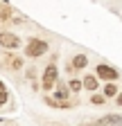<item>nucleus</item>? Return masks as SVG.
<instances>
[{
	"instance_id": "f257e3e1",
	"label": "nucleus",
	"mask_w": 122,
	"mask_h": 126,
	"mask_svg": "<svg viewBox=\"0 0 122 126\" xmlns=\"http://www.w3.org/2000/svg\"><path fill=\"white\" fill-rule=\"evenodd\" d=\"M48 50H50V45L45 43L43 38H29V43L25 45V56L32 59V61H36L39 56L48 54Z\"/></svg>"
},
{
	"instance_id": "f03ea898",
	"label": "nucleus",
	"mask_w": 122,
	"mask_h": 126,
	"mask_svg": "<svg viewBox=\"0 0 122 126\" xmlns=\"http://www.w3.org/2000/svg\"><path fill=\"white\" fill-rule=\"evenodd\" d=\"M57 81H59V68H57V63L52 59V63H48L45 70H43V81H41V86H43L45 92H52V88L57 86Z\"/></svg>"
},
{
	"instance_id": "7ed1b4c3",
	"label": "nucleus",
	"mask_w": 122,
	"mask_h": 126,
	"mask_svg": "<svg viewBox=\"0 0 122 126\" xmlns=\"http://www.w3.org/2000/svg\"><path fill=\"white\" fill-rule=\"evenodd\" d=\"M20 43L23 41L14 34V32H0V47H2V50H18Z\"/></svg>"
},
{
	"instance_id": "20e7f679",
	"label": "nucleus",
	"mask_w": 122,
	"mask_h": 126,
	"mask_svg": "<svg viewBox=\"0 0 122 126\" xmlns=\"http://www.w3.org/2000/svg\"><path fill=\"white\" fill-rule=\"evenodd\" d=\"M95 74L100 79H104V81H118L120 79V72L113 65H106V63H100V65L95 68Z\"/></svg>"
},
{
	"instance_id": "39448f33",
	"label": "nucleus",
	"mask_w": 122,
	"mask_h": 126,
	"mask_svg": "<svg viewBox=\"0 0 122 126\" xmlns=\"http://www.w3.org/2000/svg\"><path fill=\"white\" fill-rule=\"evenodd\" d=\"M97 126H122V115L118 113H111V115H104L102 119L95 122Z\"/></svg>"
},
{
	"instance_id": "423d86ee",
	"label": "nucleus",
	"mask_w": 122,
	"mask_h": 126,
	"mask_svg": "<svg viewBox=\"0 0 122 126\" xmlns=\"http://www.w3.org/2000/svg\"><path fill=\"white\" fill-rule=\"evenodd\" d=\"M54 99H61V101H68V97H70V88L63 83V81H57V86H54V94H52Z\"/></svg>"
},
{
	"instance_id": "0eeeda50",
	"label": "nucleus",
	"mask_w": 122,
	"mask_h": 126,
	"mask_svg": "<svg viewBox=\"0 0 122 126\" xmlns=\"http://www.w3.org/2000/svg\"><path fill=\"white\" fill-rule=\"evenodd\" d=\"M84 88L88 92H97V86H100V77L97 74H84Z\"/></svg>"
},
{
	"instance_id": "6e6552de",
	"label": "nucleus",
	"mask_w": 122,
	"mask_h": 126,
	"mask_svg": "<svg viewBox=\"0 0 122 126\" xmlns=\"http://www.w3.org/2000/svg\"><path fill=\"white\" fill-rule=\"evenodd\" d=\"M102 94H104L106 99H115L118 94H120V90H118L115 81H106V83H104V90H102Z\"/></svg>"
},
{
	"instance_id": "1a4fd4ad",
	"label": "nucleus",
	"mask_w": 122,
	"mask_h": 126,
	"mask_svg": "<svg viewBox=\"0 0 122 126\" xmlns=\"http://www.w3.org/2000/svg\"><path fill=\"white\" fill-rule=\"evenodd\" d=\"M70 63H72V68H75V70H84V68L88 65V56H86V54H75Z\"/></svg>"
},
{
	"instance_id": "9d476101",
	"label": "nucleus",
	"mask_w": 122,
	"mask_h": 126,
	"mask_svg": "<svg viewBox=\"0 0 122 126\" xmlns=\"http://www.w3.org/2000/svg\"><path fill=\"white\" fill-rule=\"evenodd\" d=\"M45 104L52 106V108H61V110L72 106V104H70V99H68V101H61V99H54V97H45Z\"/></svg>"
},
{
	"instance_id": "9b49d317",
	"label": "nucleus",
	"mask_w": 122,
	"mask_h": 126,
	"mask_svg": "<svg viewBox=\"0 0 122 126\" xmlns=\"http://www.w3.org/2000/svg\"><path fill=\"white\" fill-rule=\"evenodd\" d=\"M68 88H70V92H79L84 88V81H81V79H70V81H68Z\"/></svg>"
},
{
	"instance_id": "f8f14e48",
	"label": "nucleus",
	"mask_w": 122,
	"mask_h": 126,
	"mask_svg": "<svg viewBox=\"0 0 122 126\" xmlns=\"http://www.w3.org/2000/svg\"><path fill=\"white\" fill-rule=\"evenodd\" d=\"M104 101H106V97H104L102 92H95L93 97H90V104H93V106H102Z\"/></svg>"
},
{
	"instance_id": "ddd939ff",
	"label": "nucleus",
	"mask_w": 122,
	"mask_h": 126,
	"mask_svg": "<svg viewBox=\"0 0 122 126\" xmlns=\"http://www.w3.org/2000/svg\"><path fill=\"white\" fill-rule=\"evenodd\" d=\"M9 65H11L14 70H20V68H23V59H20V56H11V59H9Z\"/></svg>"
},
{
	"instance_id": "4468645a",
	"label": "nucleus",
	"mask_w": 122,
	"mask_h": 126,
	"mask_svg": "<svg viewBox=\"0 0 122 126\" xmlns=\"http://www.w3.org/2000/svg\"><path fill=\"white\" fill-rule=\"evenodd\" d=\"M7 99H9V90L5 88V90H0V108L7 104Z\"/></svg>"
},
{
	"instance_id": "2eb2a0df",
	"label": "nucleus",
	"mask_w": 122,
	"mask_h": 126,
	"mask_svg": "<svg viewBox=\"0 0 122 126\" xmlns=\"http://www.w3.org/2000/svg\"><path fill=\"white\" fill-rule=\"evenodd\" d=\"M7 16H9V7H7V5H5V7H2V9H0V25H2V23H5V20H7Z\"/></svg>"
},
{
	"instance_id": "dca6fc26",
	"label": "nucleus",
	"mask_w": 122,
	"mask_h": 126,
	"mask_svg": "<svg viewBox=\"0 0 122 126\" xmlns=\"http://www.w3.org/2000/svg\"><path fill=\"white\" fill-rule=\"evenodd\" d=\"M25 77L29 79V81H34V77H36V70H34V68H27V70H25Z\"/></svg>"
},
{
	"instance_id": "f3484780",
	"label": "nucleus",
	"mask_w": 122,
	"mask_h": 126,
	"mask_svg": "<svg viewBox=\"0 0 122 126\" xmlns=\"http://www.w3.org/2000/svg\"><path fill=\"white\" fill-rule=\"evenodd\" d=\"M115 104H118V106H122V90H120V94L115 97Z\"/></svg>"
},
{
	"instance_id": "a211bd4d",
	"label": "nucleus",
	"mask_w": 122,
	"mask_h": 126,
	"mask_svg": "<svg viewBox=\"0 0 122 126\" xmlns=\"http://www.w3.org/2000/svg\"><path fill=\"white\" fill-rule=\"evenodd\" d=\"M0 90H5V86H2V81H0Z\"/></svg>"
},
{
	"instance_id": "6ab92c4d",
	"label": "nucleus",
	"mask_w": 122,
	"mask_h": 126,
	"mask_svg": "<svg viewBox=\"0 0 122 126\" xmlns=\"http://www.w3.org/2000/svg\"><path fill=\"white\" fill-rule=\"evenodd\" d=\"M0 122H2V119H0Z\"/></svg>"
}]
</instances>
